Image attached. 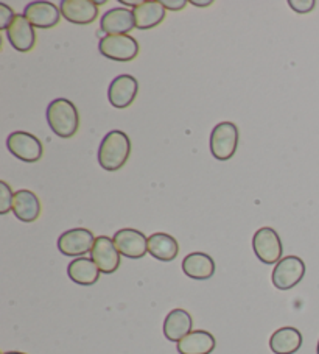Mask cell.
<instances>
[{"instance_id":"2e32d148","label":"cell","mask_w":319,"mask_h":354,"mask_svg":"<svg viewBox=\"0 0 319 354\" xmlns=\"http://www.w3.org/2000/svg\"><path fill=\"white\" fill-rule=\"evenodd\" d=\"M134 22L139 30H150L157 27L165 19V7L159 0H142L133 10Z\"/></svg>"},{"instance_id":"4dcf8cb0","label":"cell","mask_w":319,"mask_h":354,"mask_svg":"<svg viewBox=\"0 0 319 354\" xmlns=\"http://www.w3.org/2000/svg\"><path fill=\"white\" fill-rule=\"evenodd\" d=\"M316 353L319 354V340H318V346H316Z\"/></svg>"},{"instance_id":"7402d4cb","label":"cell","mask_w":319,"mask_h":354,"mask_svg":"<svg viewBox=\"0 0 319 354\" xmlns=\"http://www.w3.org/2000/svg\"><path fill=\"white\" fill-rule=\"evenodd\" d=\"M148 253L157 261L170 262L176 259L180 253V245L173 236L167 233H155L148 237Z\"/></svg>"},{"instance_id":"5b68a950","label":"cell","mask_w":319,"mask_h":354,"mask_svg":"<svg viewBox=\"0 0 319 354\" xmlns=\"http://www.w3.org/2000/svg\"><path fill=\"white\" fill-rule=\"evenodd\" d=\"M253 248L257 258L267 266L278 264L282 259V253H284L278 231L269 227L255 231L253 237Z\"/></svg>"},{"instance_id":"f546056e","label":"cell","mask_w":319,"mask_h":354,"mask_svg":"<svg viewBox=\"0 0 319 354\" xmlns=\"http://www.w3.org/2000/svg\"><path fill=\"white\" fill-rule=\"evenodd\" d=\"M2 354H27V353H21V351H7V353H2Z\"/></svg>"},{"instance_id":"e0dca14e","label":"cell","mask_w":319,"mask_h":354,"mask_svg":"<svg viewBox=\"0 0 319 354\" xmlns=\"http://www.w3.org/2000/svg\"><path fill=\"white\" fill-rule=\"evenodd\" d=\"M193 320L187 310L173 309L164 320V335L170 342H180L192 333Z\"/></svg>"},{"instance_id":"8992f818","label":"cell","mask_w":319,"mask_h":354,"mask_svg":"<svg viewBox=\"0 0 319 354\" xmlns=\"http://www.w3.org/2000/svg\"><path fill=\"white\" fill-rule=\"evenodd\" d=\"M98 50L113 61H131L139 55V42L130 35L104 36L98 42Z\"/></svg>"},{"instance_id":"83f0119b","label":"cell","mask_w":319,"mask_h":354,"mask_svg":"<svg viewBox=\"0 0 319 354\" xmlns=\"http://www.w3.org/2000/svg\"><path fill=\"white\" fill-rule=\"evenodd\" d=\"M190 3H192L193 7H211L213 2H212V0H206V2H204V0H200V2H198V0H190Z\"/></svg>"},{"instance_id":"f1b7e54d","label":"cell","mask_w":319,"mask_h":354,"mask_svg":"<svg viewBox=\"0 0 319 354\" xmlns=\"http://www.w3.org/2000/svg\"><path fill=\"white\" fill-rule=\"evenodd\" d=\"M120 3H122V5H125V7H131V8L134 10V8L137 7V5H139L140 2H128V0H120Z\"/></svg>"},{"instance_id":"d4e9b609","label":"cell","mask_w":319,"mask_h":354,"mask_svg":"<svg viewBox=\"0 0 319 354\" xmlns=\"http://www.w3.org/2000/svg\"><path fill=\"white\" fill-rule=\"evenodd\" d=\"M14 11L13 8H10L8 5L5 3H0V30H3V32H7L8 27L11 26V22L14 21Z\"/></svg>"},{"instance_id":"4316f807","label":"cell","mask_w":319,"mask_h":354,"mask_svg":"<svg viewBox=\"0 0 319 354\" xmlns=\"http://www.w3.org/2000/svg\"><path fill=\"white\" fill-rule=\"evenodd\" d=\"M162 5L165 10L181 11L187 7V0H162Z\"/></svg>"},{"instance_id":"277c9868","label":"cell","mask_w":319,"mask_h":354,"mask_svg":"<svg viewBox=\"0 0 319 354\" xmlns=\"http://www.w3.org/2000/svg\"><path fill=\"white\" fill-rule=\"evenodd\" d=\"M305 274L304 261L298 256H287L274 266L271 281L276 289L290 290L302 281Z\"/></svg>"},{"instance_id":"7c38bea8","label":"cell","mask_w":319,"mask_h":354,"mask_svg":"<svg viewBox=\"0 0 319 354\" xmlns=\"http://www.w3.org/2000/svg\"><path fill=\"white\" fill-rule=\"evenodd\" d=\"M5 33H7L10 44L13 46L17 52L26 53L33 50V47L36 44L35 27L28 22V19L23 15H16L14 21L11 22V26Z\"/></svg>"},{"instance_id":"ac0fdd59","label":"cell","mask_w":319,"mask_h":354,"mask_svg":"<svg viewBox=\"0 0 319 354\" xmlns=\"http://www.w3.org/2000/svg\"><path fill=\"white\" fill-rule=\"evenodd\" d=\"M13 214L26 223L38 221L41 216V201L38 195L32 191H26V189L17 191L13 200Z\"/></svg>"},{"instance_id":"44dd1931","label":"cell","mask_w":319,"mask_h":354,"mask_svg":"<svg viewBox=\"0 0 319 354\" xmlns=\"http://www.w3.org/2000/svg\"><path fill=\"white\" fill-rule=\"evenodd\" d=\"M302 346V334L293 326L280 328L269 337V348L274 354H294Z\"/></svg>"},{"instance_id":"484cf974","label":"cell","mask_w":319,"mask_h":354,"mask_svg":"<svg viewBox=\"0 0 319 354\" xmlns=\"http://www.w3.org/2000/svg\"><path fill=\"white\" fill-rule=\"evenodd\" d=\"M288 5H290V8L293 11H296V13L305 15V13H310V11L315 10L316 2L315 0H290Z\"/></svg>"},{"instance_id":"52a82bcc","label":"cell","mask_w":319,"mask_h":354,"mask_svg":"<svg viewBox=\"0 0 319 354\" xmlns=\"http://www.w3.org/2000/svg\"><path fill=\"white\" fill-rule=\"evenodd\" d=\"M7 147L11 155L23 162H38L44 153L41 140L27 131L11 133L7 139Z\"/></svg>"},{"instance_id":"ffe728a7","label":"cell","mask_w":319,"mask_h":354,"mask_svg":"<svg viewBox=\"0 0 319 354\" xmlns=\"http://www.w3.org/2000/svg\"><path fill=\"white\" fill-rule=\"evenodd\" d=\"M182 272L188 278L204 281L213 277L215 273V262L206 253H190L182 261Z\"/></svg>"},{"instance_id":"603a6c76","label":"cell","mask_w":319,"mask_h":354,"mask_svg":"<svg viewBox=\"0 0 319 354\" xmlns=\"http://www.w3.org/2000/svg\"><path fill=\"white\" fill-rule=\"evenodd\" d=\"M100 268L89 258L73 259L67 267L69 278L79 286H94L100 278Z\"/></svg>"},{"instance_id":"7a4b0ae2","label":"cell","mask_w":319,"mask_h":354,"mask_svg":"<svg viewBox=\"0 0 319 354\" xmlns=\"http://www.w3.org/2000/svg\"><path fill=\"white\" fill-rule=\"evenodd\" d=\"M47 122L58 138L69 139L78 131V109L70 100L55 99L47 106Z\"/></svg>"},{"instance_id":"8fae6325","label":"cell","mask_w":319,"mask_h":354,"mask_svg":"<svg viewBox=\"0 0 319 354\" xmlns=\"http://www.w3.org/2000/svg\"><path fill=\"white\" fill-rule=\"evenodd\" d=\"M139 93V83L133 75L115 77L108 89V100L114 108L125 109L133 105Z\"/></svg>"},{"instance_id":"d6986e66","label":"cell","mask_w":319,"mask_h":354,"mask_svg":"<svg viewBox=\"0 0 319 354\" xmlns=\"http://www.w3.org/2000/svg\"><path fill=\"white\" fill-rule=\"evenodd\" d=\"M217 346V340L211 333L192 331L182 340L177 342V353L180 354H211Z\"/></svg>"},{"instance_id":"9c48e42d","label":"cell","mask_w":319,"mask_h":354,"mask_svg":"<svg viewBox=\"0 0 319 354\" xmlns=\"http://www.w3.org/2000/svg\"><path fill=\"white\" fill-rule=\"evenodd\" d=\"M114 243L125 258L140 259L148 253V237L142 231L124 228L114 234Z\"/></svg>"},{"instance_id":"5bb4252c","label":"cell","mask_w":319,"mask_h":354,"mask_svg":"<svg viewBox=\"0 0 319 354\" xmlns=\"http://www.w3.org/2000/svg\"><path fill=\"white\" fill-rule=\"evenodd\" d=\"M23 16L36 28H53L61 19V10L52 2H32L23 10Z\"/></svg>"},{"instance_id":"cb8c5ba5","label":"cell","mask_w":319,"mask_h":354,"mask_svg":"<svg viewBox=\"0 0 319 354\" xmlns=\"http://www.w3.org/2000/svg\"><path fill=\"white\" fill-rule=\"evenodd\" d=\"M14 194L7 181H0V214H8L13 211Z\"/></svg>"},{"instance_id":"30bf717a","label":"cell","mask_w":319,"mask_h":354,"mask_svg":"<svg viewBox=\"0 0 319 354\" xmlns=\"http://www.w3.org/2000/svg\"><path fill=\"white\" fill-rule=\"evenodd\" d=\"M90 259L95 262L100 272L104 274L117 272V268L120 267V253L115 247L114 239L108 236H98L90 252Z\"/></svg>"},{"instance_id":"9a60e30c","label":"cell","mask_w":319,"mask_h":354,"mask_svg":"<svg viewBox=\"0 0 319 354\" xmlns=\"http://www.w3.org/2000/svg\"><path fill=\"white\" fill-rule=\"evenodd\" d=\"M59 10L66 21L78 26H88L98 16V7L92 0H63Z\"/></svg>"},{"instance_id":"4fadbf2b","label":"cell","mask_w":319,"mask_h":354,"mask_svg":"<svg viewBox=\"0 0 319 354\" xmlns=\"http://www.w3.org/2000/svg\"><path fill=\"white\" fill-rule=\"evenodd\" d=\"M100 28L103 33H106V36L128 35L133 28H136L133 10L122 7L108 10L106 13L102 16Z\"/></svg>"},{"instance_id":"6da1fadb","label":"cell","mask_w":319,"mask_h":354,"mask_svg":"<svg viewBox=\"0 0 319 354\" xmlns=\"http://www.w3.org/2000/svg\"><path fill=\"white\" fill-rule=\"evenodd\" d=\"M131 153V140L120 130L109 131L98 149V162L108 172H115L126 164Z\"/></svg>"},{"instance_id":"ba28073f","label":"cell","mask_w":319,"mask_h":354,"mask_svg":"<svg viewBox=\"0 0 319 354\" xmlns=\"http://www.w3.org/2000/svg\"><path fill=\"white\" fill-rule=\"evenodd\" d=\"M97 237H94L92 231L86 228H73L66 231L59 236L58 239V250L64 256L70 258H83L94 248Z\"/></svg>"},{"instance_id":"3957f363","label":"cell","mask_w":319,"mask_h":354,"mask_svg":"<svg viewBox=\"0 0 319 354\" xmlns=\"http://www.w3.org/2000/svg\"><path fill=\"white\" fill-rule=\"evenodd\" d=\"M238 147V128L232 122H220L211 133V151L218 161H228Z\"/></svg>"}]
</instances>
